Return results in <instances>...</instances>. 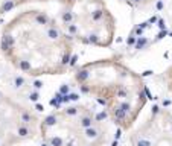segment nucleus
<instances>
[{
  "mask_svg": "<svg viewBox=\"0 0 172 146\" xmlns=\"http://www.w3.org/2000/svg\"><path fill=\"white\" fill-rule=\"evenodd\" d=\"M127 5L133 6V8H140V6H146L149 5L151 2H154V0H123Z\"/></svg>",
  "mask_w": 172,
  "mask_h": 146,
  "instance_id": "nucleus-8",
  "label": "nucleus"
},
{
  "mask_svg": "<svg viewBox=\"0 0 172 146\" xmlns=\"http://www.w3.org/2000/svg\"><path fill=\"white\" fill-rule=\"evenodd\" d=\"M131 146H172V113L154 108L129 135Z\"/></svg>",
  "mask_w": 172,
  "mask_h": 146,
  "instance_id": "nucleus-6",
  "label": "nucleus"
},
{
  "mask_svg": "<svg viewBox=\"0 0 172 146\" xmlns=\"http://www.w3.org/2000/svg\"><path fill=\"white\" fill-rule=\"evenodd\" d=\"M38 132L49 146H104L107 123L85 105L53 110L38 123Z\"/></svg>",
  "mask_w": 172,
  "mask_h": 146,
  "instance_id": "nucleus-3",
  "label": "nucleus"
},
{
  "mask_svg": "<svg viewBox=\"0 0 172 146\" xmlns=\"http://www.w3.org/2000/svg\"><path fill=\"white\" fill-rule=\"evenodd\" d=\"M61 26L72 40L93 47H110L116 18L105 0H60Z\"/></svg>",
  "mask_w": 172,
  "mask_h": 146,
  "instance_id": "nucleus-4",
  "label": "nucleus"
},
{
  "mask_svg": "<svg viewBox=\"0 0 172 146\" xmlns=\"http://www.w3.org/2000/svg\"><path fill=\"white\" fill-rule=\"evenodd\" d=\"M0 52L23 75L56 76L64 75L72 65L73 40L46 11L26 9L3 26Z\"/></svg>",
  "mask_w": 172,
  "mask_h": 146,
  "instance_id": "nucleus-1",
  "label": "nucleus"
},
{
  "mask_svg": "<svg viewBox=\"0 0 172 146\" xmlns=\"http://www.w3.org/2000/svg\"><path fill=\"white\" fill-rule=\"evenodd\" d=\"M37 129L32 113L0 90V146H15L31 139Z\"/></svg>",
  "mask_w": 172,
  "mask_h": 146,
  "instance_id": "nucleus-5",
  "label": "nucleus"
},
{
  "mask_svg": "<svg viewBox=\"0 0 172 146\" xmlns=\"http://www.w3.org/2000/svg\"><path fill=\"white\" fill-rule=\"evenodd\" d=\"M73 79L78 88L93 97L108 119L123 131L133 129L148 103L143 78L119 56L81 64L75 70Z\"/></svg>",
  "mask_w": 172,
  "mask_h": 146,
  "instance_id": "nucleus-2",
  "label": "nucleus"
},
{
  "mask_svg": "<svg viewBox=\"0 0 172 146\" xmlns=\"http://www.w3.org/2000/svg\"><path fill=\"white\" fill-rule=\"evenodd\" d=\"M31 2H44V0H0V15L6 14L12 9H17V8Z\"/></svg>",
  "mask_w": 172,
  "mask_h": 146,
  "instance_id": "nucleus-7",
  "label": "nucleus"
}]
</instances>
